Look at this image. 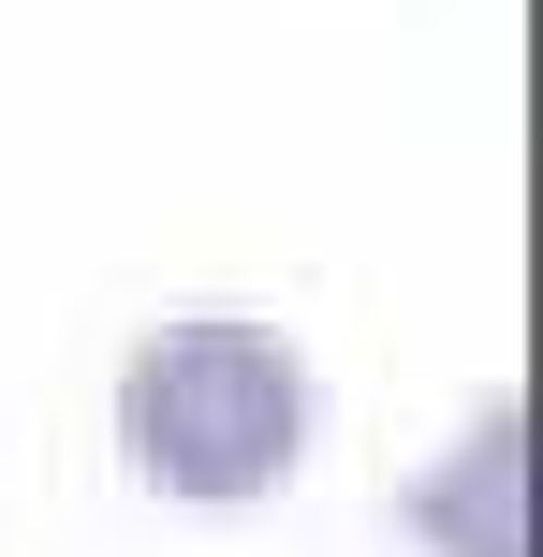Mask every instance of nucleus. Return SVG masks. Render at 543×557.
<instances>
[{
  "label": "nucleus",
  "instance_id": "1",
  "mask_svg": "<svg viewBox=\"0 0 543 557\" xmlns=\"http://www.w3.org/2000/svg\"><path fill=\"white\" fill-rule=\"evenodd\" d=\"M118 441L162 499H264L309 455V352L250 308H192V323L133 337L118 367Z\"/></svg>",
  "mask_w": 543,
  "mask_h": 557
},
{
  "label": "nucleus",
  "instance_id": "2",
  "mask_svg": "<svg viewBox=\"0 0 543 557\" xmlns=\"http://www.w3.org/2000/svg\"><path fill=\"white\" fill-rule=\"evenodd\" d=\"M515 455H529V425H515V396H499V411L411 484V529H427L441 557H515Z\"/></svg>",
  "mask_w": 543,
  "mask_h": 557
}]
</instances>
